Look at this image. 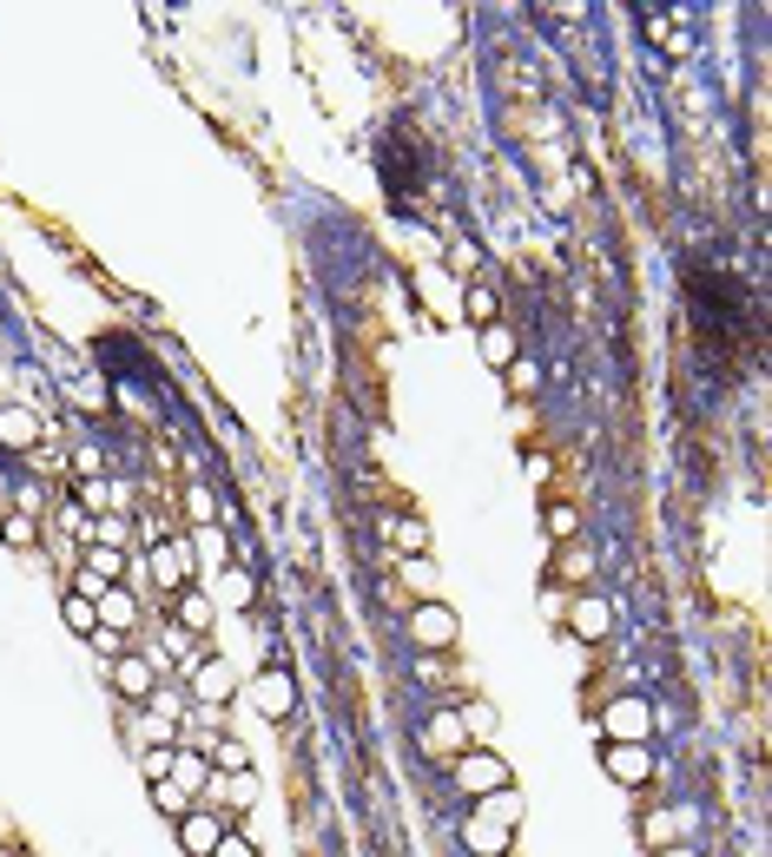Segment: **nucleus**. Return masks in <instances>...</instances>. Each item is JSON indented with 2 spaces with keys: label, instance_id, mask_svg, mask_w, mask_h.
Listing matches in <instances>:
<instances>
[{
  "label": "nucleus",
  "instance_id": "1",
  "mask_svg": "<svg viewBox=\"0 0 772 857\" xmlns=\"http://www.w3.org/2000/svg\"><path fill=\"white\" fill-rule=\"evenodd\" d=\"M409 640H416L422 653H450V647L463 640V621L443 607V600H422V607L409 614Z\"/></svg>",
  "mask_w": 772,
  "mask_h": 857
},
{
  "label": "nucleus",
  "instance_id": "2",
  "mask_svg": "<svg viewBox=\"0 0 772 857\" xmlns=\"http://www.w3.org/2000/svg\"><path fill=\"white\" fill-rule=\"evenodd\" d=\"M251 706L265 713V719H291V706H298V679H291L284 666L257 673V679H251Z\"/></svg>",
  "mask_w": 772,
  "mask_h": 857
},
{
  "label": "nucleus",
  "instance_id": "3",
  "mask_svg": "<svg viewBox=\"0 0 772 857\" xmlns=\"http://www.w3.org/2000/svg\"><path fill=\"white\" fill-rule=\"evenodd\" d=\"M456 779H463V792H502L508 785V765H502V752H456Z\"/></svg>",
  "mask_w": 772,
  "mask_h": 857
},
{
  "label": "nucleus",
  "instance_id": "4",
  "mask_svg": "<svg viewBox=\"0 0 772 857\" xmlns=\"http://www.w3.org/2000/svg\"><path fill=\"white\" fill-rule=\"evenodd\" d=\"M186 679H192V693H199L205 706H225V700H231V666H225L218 653H192V660H186Z\"/></svg>",
  "mask_w": 772,
  "mask_h": 857
},
{
  "label": "nucleus",
  "instance_id": "5",
  "mask_svg": "<svg viewBox=\"0 0 772 857\" xmlns=\"http://www.w3.org/2000/svg\"><path fill=\"white\" fill-rule=\"evenodd\" d=\"M600 726H608V745H647V732H654V713H647L641 700H615Z\"/></svg>",
  "mask_w": 772,
  "mask_h": 857
},
{
  "label": "nucleus",
  "instance_id": "6",
  "mask_svg": "<svg viewBox=\"0 0 772 857\" xmlns=\"http://www.w3.org/2000/svg\"><path fill=\"white\" fill-rule=\"evenodd\" d=\"M568 627H574L581 640H608V634H615V607H608L600 593H574V600H568Z\"/></svg>",
  "mask_w": 772,
  "mask_h": 857
},
{
  "label": "nucleus",
  "instance_id": "7",
  "mask_svg": "<svg viewBox=\"0 0 772 857\" xmlns=\"http://www.w3.org/2000/svg\"><path fill=\"white\" fill-rule=\"evenodd\" d=\"M113 686H119V700H152L159 693V673L145 653H113Z\"/></svg>",
  "mask_w": 772,
  "mask_h": 857
},
{
  "label": "nucleus",
  "instance_id": "8",
  "mask_svg": "<svg viewBox=\"0 0 772 857\" xmlns=\"http://www.w3.org/2000/svg\"><path fill=\"white\" fill-rule=\"evenodd\" d=\"M600 765H608V779H621V785H647L654 779V752L647 745H608Z\"/></svg>",
  "mask_w": 772,
  "mask_h": 857
},
{
  "label": "nucleus",
  "instance_id": "9",
  "mask_svg": "<svg viewBox=\"0 0 772 857\" xmlns=\"http://www.w3.org/2000/svg\"><path fill=\"white\" fill-rule=\"evenodd\" d=\"M422 745L436 752V758H456V752H469V726H463V713H436L422 726Z\"/></svg>",
  "mask_w": 772,
  "mask_h": 857
},
{
  "label": "nucleus",
  "instance_id": "10",
  "mask_svg": "<svg viewBox=\"0 0 772 857\" xmlns=\"http://www.w3.org/2000/svg\"><path fill=\"white\" fill-rule=\"evenodd\" d=\"M93 614H100L106 634H126V627H139V600H132L126 587H106V593L93 600Z\"/></svg>",
  "mask_w": 772,
  "mask_h": 857
},
{
  "label": "nucleus",
  "instance_id": "11",
  "mask_svg": "<svg viewBox=\"0 0 772 857\" xmlns=\"http://www.w3.org/2000/svg\"><path fill=\"white\" fill-rule=\"evenodd\" d=\"M218 837H225V824H218L212 811H186V818H179V844H186V857H212Z\"/></svg>",
  "mask_w": 772,
  "mask_h": 857
},
{
  "label": "nucleus",
  "instance_id": "12",
  "mask_svg": "<svg viewBox=\"0 0 772 857\" xmlns=\"http://www.w3.org/2000/svg\"><path fill=\"white\" fill-rule=\"evenodd\" d=\"M172 785H179L186 798H192V792H205V785H212V765H205V752L172 745Z\"/></svg>",
  "mask_w": 772,
  "mask_h": 857
},
{
  "label": "nucleus",
  "instance_id": "13",
  "mask_svg": "<svg viewBox=\"0 0 772 857\" xmlns=\"http://www.w3.org/2000/svg\"><path fill=\"white\" fill-rule=\"evenodd\" d=\"M40 443V415L34 409H0V449H34Z\"/></svg>",
  "mask_w": 772,
  "mask_h": 857
},
{
  "label": "nucleus",
  "instance_id": "14",
  "mask_svg": "<svg viewBox=\"0 0 772 857\" xmlns=\"http://www.w3.org/2000/svg\"><path fill=\"white\" fill-rule=\"evenodd\" d=\"M86 541H93V548H132V522H126V514H93V522H86Z\"/></svg>",
  "mask_w": 772,
  "mask_h": 857
},
{
  "label": "nucleus",
  "instance_id": "15",
  "mask_svg": "<svg viewBox=\"0 0 772 857\" xmlns=\"http://www.w3.org/2000/svg\"><path fill=\"white\" fill-rule=\"evenodd\" d=\"M476 350H482V363H489V370H508L515 357H522V350H515V330H502V323H489V330L476 336Z\"/></svg>",
  "mask_w": 772,
  "mask_h": 857
},
{
  "label": "nucleus",
  "instance_id": "16",
  "mask_svg": "<svg viewBox=\"0 0 772 857\" xmlns=\"http://www.w3.org/2000/svg\"><path fill=\"white\" fill-rule=\"evenodd\" d=\"M463 310L489 330V323H502V291H495V284H469V291H463Z\"/></svg>",
  "mask_w": 772,
  "mask_h": 857
},
{
  "label": "nucleus",
  "instance_id": "17",
  "mask_svg": "<svg viewBox=\"0 0 772 857\" xmlns=\"http://www.w3.org/2000/svg\"><path fill=\"white\" fill-rule=\"evenodd\" d=\"M60 621H66V634H79V640H93V627H100V614H93V600H86V593H66V600H60Z\"/></svg>",
  "mask_w": 772,
  "mask_h": 857
},
{
  "label": "nucleus",
  "instance_id": "18",
  "mask_svg": "<svg viewBox=\"0 0 772 857\" xmlns=\"http://www.w3.org/2000/svg\"><path fill=\"white\" fill-rule=\"evenodd\" d=\"M205 765H212V771H231V779H244L251 752H244L238 739H212V745H205Z\"/></svg>",
  "mask_w": 772,
  "mask_h": 857
},
{
  "label": "nucleus",
  "instance_id": "19",
  "mask_svg": "<svg viewBox=\"0 0 772 857\" xmlns=\"http://www.w3.org/2000/svg\"><path fill=\"white\" fill-rule=\"evenodd\" d=\"M463 831H469V844H476L482 857H502V850H508V824H495V818H469Z\"/></svg>",
  "mask_w": 772,
  "mask_h": 857
},
{
  "label": "nucleus",
  "instance_id": "20",
  "mask_svg": "<svg viewBox=\"0 0 772 857\" xmlns=\"http://www.w3.org/2000/svg\"><path fill=\"white\" fill-rule=\"evenodd\" d=\"M0 541H8V548H34V541H40V522H34V514H27V508H14V514H0Z\"/></svg>",
  "mask_w": 772,
  "mask_h": 857
},
{
  "label": "nucleus",
  "instance_id": "21",
  "mask_svg": "<svg viewBox=\"0 0 772 857\" xmlns=\"http://www.w3.org/2000/svg\"><path fill=\"white\" fill-rule=\"evenodd\" d=\"M443 265H450V278H476V271H482V251H476V238H450Z\"/></svg>",
  "mask_w": 772,
  "mask_h": 857
},
{
  "label": "nucleus",
  "instance_id": "22",
  "mask_svg": "<svg viewBox=\"0 0 772 857\" xmlns=\"http://www.w3.org/2000/svg\"><path fill=\"white\" fill-rule=\"evenodd\" d=\"M192 554H199L205 567H231V548H225V528H212V522H205V528L192 535Z\"/></svg>",
  "mask_w": 772,
  "mask_h": 857
},
{
  "label": "nucleus",
  "instance_id": "23",
  "mask_svg": "<svg viewBox=\"0 0 772 857\" xmlns=\"http://www.w3.org/2000/svg\"><path fill=\"white\" fill-rule=\"evenodd\" d=\"M86 574H100L106 587H119V574H126V554H119V548H93V541H86Z\"/></svg>",
  "mask_w": 772,
  "mask_h": 857
},
{
  "label": "nucleus",
  "instance_id": "24",
  "mask_svg": "<svg viewBox=\"0 0 772 857\" xmlns=\"http://www.w3.org/2000/svg\"><path fill=\"white\" fill-rule=\"evenodd\" d=\"M179 627L199 634V640L212 634V600H205V593H179Z\"/></svg>",
  "mask_w": 772,
  "mask_h": 857
},
{
  "label": "nucleus",
  "instance_id": "25",
  "mask_svg": "<svg viewBox=\"0 0 772 857\" xmlns=\"http://www.w3.org/2000/svg\"><path fill=\"white\" fill-rule=\"evenodd\" d=\"M251 574L244 567H218V600H225V607H251Z\"/></svg>",
  "mask_w": 772,
  "mask_h": 857
},
{
  "label": "nucleus",
  "instance_id": "26",
  "mask_svg": "<svg viewBox=\"0 0 772 857\" xmlns=\"http://www.w3.org/2000/svg\"><path fill=\"white\" fill-rule=\"evenodd\" d=\"M542 528H548L555 541H574V535H581V514H574L568 501H548V508H542Z\"/></svg>",
  "mask_w": 772,
  "mask_h": 857
},
{
  "label": "nucleus",
  "instance_id": "27",
  "mask_svg": "<svg viewBox=\"0 0 772 857\" xmlns=\"http://www.w3.org/2000/svg\"><path fill=\"white\" fill-rule=\"evenodd\" d=\"M390 541L403 548V561H416V554H429V528H422V522H390Z\"/></svg>",
  "mask_w": 772,
  "mask_h": 857
},
{
  "label": "nucleus",
  "instance_id": "28",
  "mask_svg": "<svg viewBox=\"0 0 772 857\" xmlns=\"http://www.w3.org/2000/svg\"><path fill=\"white\" fill-rule=\"evenodd\" d=\"M113 488H119V482H100V475L79 482V488H73V495H79V514H106V508H113Z\"/></svg>",
  "mask_w": 772,
  "mask_h": 857
},
{
  "label": "nucleus",
  "instance_id": "29",
  "mask_svg": "<svg viewBox=\"0 0 772 857\" xmlns=\"http://www.w3.org/2000/svg\"><path fill=\"white\" fill-rule=\"evenodd\" d=\"M152 805H159V811H165V818H172V824H179V818H186V811H192V798H186V792H179V785H172V779H165V785H152Z\"/></svg>",
  "mask_w": 772,
  "mask_h": 857
},
{
  "label": "nucleus",
  "instance_id": "30",
  "mask_svg": "<svg viewBox=\"0 0 772 857\" xmlns=\"http://www.w3.org/2000/svg\"><path fill=\"white\" fill-rule=\"evenodd\" d=\"M482 818L515 824V818H522V798H515V792H489V798H482Z\"/></svg>",
  "mask_w": 772,
  "mask_h": 857
},
{
  "label": "nucleus",
  "instance_id": "31",
  "mask_svg": "<svg viewBox=\"0 0 772 857\" xmlns=\"http://www.w3.org/2000/svg\"><path fill=\"white\" fill-rule=\"evenodd\" d=\"M647 34H654V47H667V53H686V27H680V21L667 27L660 14H647Z\"/></svg>",
  "mask_w": 772,
  "mask_h": 857
},
{
  "label": "nucleus",
  "instance_id": "32",
  "mask_svg": "<svg viewBox=\"0 0 772 857\" xmlns=\"http://www.w3.org/2000/svg\"><path fill=\"white\" fill-rule=\"evenodd\" d=\"M139 765H145V785H165L172 779V745H145Z\"/></svg>",
  "mask_w": 772,
  "mask_h": 857
},
{
  "label": "nucleus",
  "instance_id": "33",
  "mask_svg": "<svg viewBox=\"0 0 772 857\" xmlns=\"http://www.w3.org/2000/svg\"><path fill=\"white\" fill-rule=\"evenodd\" d=\"M587 567H594V554H587V548H574V541H561V574H574V580H581Z\"/></svg>",
  "mask_w": 772,
  "mask_h": 857
},
{
  "label": "nucleus",
  "instance_id": "34",
  "mask_svg": "<svg viewBox=\"0 0 772 857\" xmlns=\"http://www.w3.org/2000/svg\"><path fill=\"white\" fill-rule=\"evenodd\" d=\"M508 383H515V389H522V396H529V389L542 383V370H535L529 357H515V363H508Z\"/></svg>",
  "mask_w": 772,
  "mask_h": 857
},
{
  "label": "nucleus",
  "instance_id": "35",
  "mask_svg": "<svg viewBox=\"0 0 772 857\" xmlns=\"http://www.w3.org/2000/svg\"><path fill=\"white\" fill-rule=\"evenodd\" d=\"M152 567H159V580H165V587H172V580H179V574H186V561H179V548H159V554H152Z\"/></svg>",
  "mask_w": 772,
  "mask_h": 857
},
{
  "label": "nucleus",
  "instance_id": "36",
  "mask_svg": "<svg viewBox=\"0 0 772 857\" xmlns=\"http://www.w3.org/2000/svg\"><path fill=\"white\" fill-rule=\"evenodd\" d=\"M647 844H654V850H667V844H673V818H667V811H654V818H647Z\"/></svg>",
  "mask_w": 772,
  "mask_h": 857
},
{
  "label": "nucleus",
  "instance_id": "37",
  "mask_svg": "<svg viewBox=\"0 0 772 857\" xmlns=\"http://www.w3.org/2000/svg\"><path fill=\"white\" fill-rule=\"evenodd\" d=\"M212 857H257V850H251V837H238V831H225V837L212 844Z\"/></svg>",
  "mask_w": 772,
  "mask_h": 857
},
{
  "label": "nucleus",
  "instance_id": "38",
  "mask_svg": "<svg viewBox=\"0 0 772 857\" xmlns=\"http://www.w3.org/2000/svg\"><path fill=\"white\" fill-rule=\"evenodd\" d=\"M186 514L205 528V522H212V495H205V488H186Z\"/></svg>",
  "mask_w": 772,
  "mask_h": 857
},
{
  "label": "nucleus",
  "instance_id": "39",
  "mask_svg": "<svg viewBox=\"0 0 772 857\" xmlns=\"http://www.w3.org/2000/svg\"><path fill=\"white\" fill-rule=\"evenodd\" d=\"M73 593H86V600H100V593H106V580H100V574H86V567H79V574H73Z\"/></svg>",
  "mask_w": 772,
  "mask_h": 857
},
{
  "label": "nucleus",
  "instance_id": "40",
  "mask_svg": "<svg viewBox=\"0 0 772 857\" xmlns=\"http://www.w3.org/2000/svg\"><path fill=\"white\" fill-rule=\"evenodd\" d=\"M73 469H79L86 482H93V475H100V449H79V456H73Z\"/></svg>",
  "mask_w": 772,
  "mask_h": 857
},
{
  "label": "nucleus",
  "instance_id": "41",
  "mask_svg": "<svg viewBox=\"0 0 772 857\" xmlns=\"http://www.w3.org/2000/svg\"><path fill=\"white\" fill-rule=\"evenodd\" d=\"M409 580H416V587H422V600H429V587H436V574H429V567H422V554L409 561Z\"/></svg>",
  "mask_w": 772,
  "mask_h": 857
},
{
  "label": "nucleus",
  "instance_id": "42",
  "mask_svg": "<svg viewBox=\"0 0 772 857\" xmlns=\"http://www.w3.org/2000/svg\"><path fill=\"white\" fill-rule=\"evenodd\" d=\"M654 857H700L694 844H667V850H654Z\"/></svg>",
  "mask_w": 772,
  "mask_h": 857
}]
</instances>
